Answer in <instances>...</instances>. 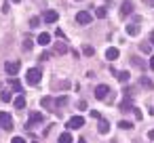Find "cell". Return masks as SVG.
I'll return each instance as SVG.
<instances>
[{"mask_svg":"<svg viewBox=\"0 0 154 143\" xmlns=\"http://www.w3.org/2000/svg\"><path fill=\"white\" fill-rule=\"evenodd\" d=\"M40 78H42V70H40V67H30L28 74H26V82H28L30 86H36V84L40 82Z\"/></svg>","mask_w":154,"mask_h":143,"instance_id":"6da1fadb","label":"cell"},{"mask_svg":"<svg viewBox=\"0 0 154 143\" xmlns=\"http://www.w3.org/2000/svg\"><path fill=\"white\" fill-rule=\"evenodd\" d=\"M0 126H2L5 130H11V128H13L11 114H7V112H0Z\"/></svg>","mask_w":154,"mask_h":143,"instance_id":"7a4b0ae2","label":"cell"},{"mask_svg":"<svg viewBox=\"0 0 154 143\" xmlns=\"http://www.w3.org/2000/svg\"><path fill=\"white\" fill-rule=\"evenodd\" d=\"M76 21L82 23V25H89V23L93 21V17H91L89 11H78V13H76Z\"/></svg>","mask_w":154,"mask_h":143,"instance_id":"3957f363","label":"cell"},{"mask_svg":"<svg viewBox=\"0 0 154 143\" xmlns=\"http://www.w3.org/2000/svg\"><path fill=\"white\" fill-rule=\"evenodd\" d=\"M110 95V86L108 84H97L95 86V99H106Z\"/></svg>","mask_w":154,"mask_h":143,"instance_id":"277c9868","label":"cell"},{"mask_svg":"<svg viewBox=\"0 0 154 143\" xmlns=\"http://www.w3.org/2000/svg\"><path fill=\"white\" fill-rule=\"evenodd\" d=\"M19 67H21L19 61H7V63H5V72H7L9 76H15V74L19 72Z\"/></svg>","mask_w":154,"mask_h":143,"instance_id":"5b68a950","label":"cell"},{"mask_svg":"<svg viewBox=\"0 0 154 143\" xmlns=\"http://www.w3.org/2000/svg\"><path fill=\"white\" fill-rule=\"evenodd\" d=\"M82 124H85L82 116H74V118L68 120V128H82Z\"/></svg>","mask_w":154,"mask_h":143,"instance_id":"8992f818","label":"cell"},{"mask_svg":"<svg viewBox=\"0 0 154 143\" xmlns=\"http://www.w3.org/2000/svg\"><path fill=\"white\" fill-rule=\"evenodd\" d=\"M32 120L30 122H26V128H32L34 124H38V122H42V114H38V112H32V116H30Z\"/></svg>","mask_w":154,"mask_h":143,"instance_id":"52a82bcc","label":"cell"},{"mask_svg":"<svg viewBox=\"0 0 154 143\" xmlns=\"http://www.w3.org/2000/svg\"><path fill=\"white\" fill-rule=\"evenodd\" d=\"M57 17H59V15H57V11H45V15H42V19H45L47 23H55V21H57Z\"/></svg>","mask_w":154,"mask_h":143,"instance_id":"ba28073f","label":"cell"},{"mask_svg":"<svg viewBox=\"0 0 154 143\" xmlns=\"http://www.w3.org/2000/svg\"><path fill=\"white\" fill-rule=\"evenodd\" d=\"M118 55H120V51H118V49H114V46H110V49L106 51V59H108V61H116V59H118Z\"/></svg>","mask_w":154,"mask_h":143,"instance_id":"9c48e42d","label":"cell"},{"mask_svg":"<svg viewBox=\"0 0 154 143\" xmlns=\"http://www.w3.org/2000/svg\"><path fill=\"white\" fill-rule=\"evenodd\" d=\"M40 105H42L45 109H55V99H53V97H42V99H40Z\"/></svg>","mask_w":154,"mask_h":143,"instance_id":"30bf717a","label":"cell"},{"mask_svg":"<svg viewBox=\"0 0 154 143\" xmlns=\"http://www.w3.org/2000/svg\"><path fill=\"white\" fill-rule=\"evenodd\" d=\"M131 13H133V2H131V0H127V2L120 7V15L127 17V15H131Z\"/></svg>","mask_w":154,"mask_h":143,"instance_id":"8fae6325","label":"cell"},{"mask_svg":"<svg viewBox=\"0 0 154 143\" xmlns=\"http://www.w3.org/2000/svg\"><path fill=\"white\" fill-rule=\"evenodd\" d=\"M97 130H99V135H106V133L110 130V124H108V120H103V118H99V124H97Z\"/></svg>","mask_w":154,"mask_h":143,"instance_id":"7c38bea8","label":"cell"},{"mask_svg":"<svg viewBox=\"0 0 154 143\" xmlns=\"http://www.w3.org/2000/svg\"><path fill=\"white\" fill-rule=\"evenodd\" d=\"M127 34H129V36H137V34H139V25H137L135 21L129 23V25H127Z\"/></svg>","mask_w":154,"mask_h":143,"instance_id":"4fadbf2b","label":"cell"},{"mask_svg":"<svg viewBox=\"0 0 154 143\" xmlns=\"http://www.w3.org/2000/svg\"><path fill=\"white\" fill-rule=\"evenodd\" d=\"M38 44H42V46H47V44H51V34H40L38 36Z\"/></svg>","mask_w":154,"mask_h":143,"instance_id":"5bb4252c","label":"cell"},{"mask_svg":"<svg viewBox=\"0 0 154 143\" xmlns=\"http://www.w3.org/2000/svg\"><path fill=\"white\" fill-rule=\"evenodd\" d=\"M13 103H15V107H17V109H23V107H26V99H23L21 95H17V97L13 99Z\"/></svg>","mask_w":154,"mask_h":143,"instance_id":"9a60e30c","label":"cell"},{"mask_svg":"<svg viewBox=\"0 0 154 143\" xmlns=\"http://www.w3.org/2000/svg\"><path fill=\"white\" fill-rule=\"evenodd\" d=\"M139 84H141L143 88H154V82H152L150 78H146V76H143V78L139 80Z\"/></svg>","mask_w":154,"mask_h":143,"instance_id":"2e32d148","label":"cell"},{"mask_svg":"<svg viewBox=\"0 0 154 143\" xmlns=\"http://www.w3.org/2000/svg\"><path fill=\"white\" fill-rule=\"evenodd\" d=\"M131 63H133V65H137V67H141V70L146 67V61H141L139 57H131Z\"/></svg>","mask_w":154,"mask_h":143,"instance_id":"e0dca14e","label":"cell"},{"mask_svg":"<svg viewBox=\"0 0 154 143\" xmlns=\"http://www.w3.org/2000/svg\"><path fill=\"white\" fill-rule=\"evenodd\" d=\"M11 88H13V91H15V93H21V82H19V80H15V78H13V80H11Z\"/></svg>","mask_w":154,"mask_h":143,"instance_id":"ac0fdd59","label":"cell"},{"mask_svg":"<svg viewBox=\"0 0 154 143\" xmlns=\"http://www.w3.org/2000/svg\"><path fill=\"white\" fill-rule=\"evenodd\" d=\"M55 51H57V53H59V55H66V53H68V46H66V44H61V42H59V44H55Z\"/></svg>","mask_w":154,"mask_h":143,"instance_id":"d6986e66","label":"cell"},{"mask_svg":"<svg viewBox=\"0 0 154 143\" xmlns=\"http://www.w3.org/2000/svg\"><path fill=\"white\" fill-rule=\"evenodd\" d=\"M82 53H85V55H87V57H93V55H95V49H93V46H89V44H87V46H82Z\"/></svg>","mask_w":154,"mask_h":143,"instance_id":"ffe728a7","label":"cell"},{"mask_svg":"<svg viewBox=\"0 0 154 143\" xmlns=\"http://www.w3.org/2000/svg\"><path fill=\"white\" fill-rule=\"evenodd\" d=\"M120 109H122V112H127V109H133V105H131V99H125V101L120 103Z\"/></svg>","mask_w":154,"mask_h":143,"instance_id":"44dd1931","label":"cell"},{"mask_svg":"<svg viewBox=\"0 0 154 143\" xmlns=\"http://www.w3.org/2000/svg\"><path fill=\"white\" fill-rule=\"evenodd\" d=\"M116 78H118L120 82H127V80H129V72H118V74H116Z\"/></svg>","mask_w":154,"mask_h":143,"instance_id":"7402d4cb","label":"cell"},{"mask_svg":"<svg viewBox=\"0 0 154 143\" xmlns=\"http://www.w3.org/2000/svg\"><path fill=\"white\" fill-rule=\"evenodd\" d=\"M68 103V97H59V99H55V107H63Z\"/></svg>","mask_w":154,"mask_h":143,"instance_id":"603a6c76","label":"cell"},{"mask_svg":"<svg viewBox=\"0 0 154 143\" xmlns=\"http://www.w3.org/2000/svg\"><path fill=\"white\" fill-rule=\"evenodd\" d=\"M118 126H120L122 130H127V128L131 130V128H133V124H131V122H127V120H120V122H118Z\"/></svg>","mask_w":154,"mask_h":143,"instance_id":"cb8c5ba5","label":"cell"},{"mask_svg":"<svg viewBox=\"0 0 154 143\" xmlns=\"http://www.w3.org/2000/svg\"><path fill=\"white\" fill-rule=\"evenodd\" d=\"M59 143H72V135H68V133H63V135L59 137Z\"/></svg>","mask_w":154,"mask_h":143,"instance_id":"d4e9b609","label":"cell"},{"mask_svg":"<svg viewBox=\"0 0 154 143\" xmlns=\"http://www.w3.org/2000/svg\"><path fill=\"white\" fill-rule=\"evenodd\" d=\"M0 99H2V101H7V103H9V101H13V99H11V93H9V91H2Z\"/></svg>","mask_w":154,"mask_h":143,"instance_id":"484cf974","label":"cell"},{"mask_svg":"<svg viewBox=\"0 0 154 143\" xmlns=\"http://www.w3.org/2000/svg\"><path fill=\"white\" fill-rule=\"evenodd\" d=\"M95 15H97V17H106V15H108V11H106L103 7H99V9H95Z\"/></svg>","mask_w":154,"mask_h":143,"instance_id":"4316f807","label":"cell"},{"mask_svg":"<svg viewBox=\"0 0 154 143\" xmlns=\"http://www.w3.org/2000/svg\"><path fill=\"white\" fill-rule=\"evenodd\" d=\"M32 46H34V42H32L30 38H26V40H23V51H30Z\"/></svg>","mask_w":154,"mask_h":143,"instance_id":"83f0119b","label":"cell"},{"mask_svg":"<svg viewBox=\"0 0 154 143\" xmlns=\"http://www.w3.org/2000/svg\"><path fill=\"white\" fill-rule=\"evenodd\" d=\"M53 86H55V88H63V91H66V88H70V82H66V80H63V82H57V84H53Z\"/></svg>","mask_w":154,"mask_h":143,"instance_id":"f1b7e54d","label":"cell"},{"mask_svg":"<svg viewBox=\"0 0 154 143\" xmlns=\"http://www.w3.org/2000/svg\"><path fill=\"white\" fill-rule=\"evenodd\" d=\"M133 114H135V118H137V120H143V112H141V109L133 107Z\"/></svg>","mask_w":154,"mask_h":143,"instance_id":"f546056e","label":"cell"},{"mask_svg":"<svg viewBox=\"0 0 154 143\" xmlns=\"http://www.w3.org/2000/svg\"><path fill=\"white\" fill-rule=\"evenodd\" d=\"M38 25H40V19H38V17H34V19L30 21V28H38Z\"/></svg>","mask_w":154,"mask_h":143,"instance_id":"4dcf8cb0","label":"cell"},{"mask_svg":"<svg viewBox=\"0 0 154 143\" xmlns=\"http://www.w3.org/2000/svg\"><path fill=\"white\" fill-rule=\"evenodd\" d=\"M139 49H141V51H143V53H150V51H152V46H150V44H148V42H143V44H141V46H139Z\"/></svg>","mask_w":154,"mask_h":143,"instance_id":"1f68e13d","label":"cell"},{"mask_svg":"<svg viewBox=\"0 0 154 143\" xmlns=\"http://www.w3.org/2000/svg\"><path fill=\"white\" fill-rule=\"evenodd\" d=\"M91 118H95V120H99V118H101V114H99V112H95V109H93V112H91Z\"/></svg>","mask_w":154,"mask_h":143,"instance_id":"d6a6232c","label":"cell"},{"mask_svg":"<svg viewBox=\"0 0 154 143\" xmlns=\"http://www.w3.org/2000/svg\"><path fill=\"white\" fill-rule=\"evenodd\" d=\"M11 143H26V139H21V137H13Z\"/></svg>","mask_w":154,"mask_h":143,"instance_id":"836d02e7","label":"cell"},{"mask_svg":"<svg viewBox=\"0 0 154 143\" xmlns=\"http://www.w3.org/2000/svg\"><path fill=\"white\" fill-rule=\"evenodd\" d=\"M78 109H80V112L87 109V103H85V101H78Z\"/></svg>","mask_w":154,"mask_h":143,"instance_id":"e575fe53","label":"cell"},{"mask_svg":"<svg viewBox=\"0 0 154 143\" xmlns=\"http://www.w3.org/2000/svg\"><path fill=\"white\" fill-rule=\"evenodd\" d=\"M55 36H57V38H66V34H63L61 30H57V32H55Z\"/></svg>","mask_w":154,"mask_h":143,"instance_id":"d590c367","label":"cell"},{"mask_svg":"<svg viewBox=\"0 0 154 143\" xmlns=\"http://www.w3.org/2000/svg\"><path fill=\"white\" fill-rule=\"evenodd\" d=\"M148 67H150V70H154V55L150 57V65H148Z\"/></svg>","mask_w":154,"mask_h":143,"instance_id":"8d00e7d4","label":"cell"},{"mask_svg":"<svg viewBox=\"0 0 154 143\" xmlns=\"http://www.w3.org/2000/svg\"><path fill=\"white\" fill-rule=\"evenodd\" d=\"M143 4H148V7H154V0H143Z\"/></svg>","mask_w":154,"mask_h":143,"instance_id":"74e56055","label":"cell"},{"mask_svg":"<svg viewBox=\"0 0 154 143\" xmlns=\"http://www.w3.org/2000/svg\"><path fill=\"white\" fill-rule=\"evenodd\" d=\"M148 137H150V141H154V128H152V130L148 133Z\"/></svg>","mask_w":154,"mask_h":143,"instance_id":"f35d334b","label":"cell"},{"mask_svg":"<svg viewBox=\"0 0 154 143\" xmlns=\"http://www.w3.org/2000/svg\"><path fill=\"white\" fill-rule=\"evenodd\" d=\"M150 40H152V44H154V30H152V34H150Z\"/></svg>","mask_w":154,"mask_h":143,"instance_id":"ab89813d","label":"cell"},{"mask_svg":"<svg viewBox=\"0 0 154 143\" xmlns=\"http://www.w3.org/2000/svg\"><path fill=\"white\" fill-rule=\"evenodd\" d=\"M11 2H21V0H11Z\"/></svg>","mask_w":154,"mask_h":143,"instance_id":"60d3db41","label":"cell"},{"mask_svg":"<svg viewBox=\"0 0 154 143\" xmlns=\"http://www.w3.org/2000/svg\"><path fill=\"white\" fill-rule=\"evenodd\" d=\"M78 143H85V141H82V139H80V141H78Z\"/></svg>","mask_w":154,"mask_h":143,"instance_id":"b9f144b4","label":"cell"}]
</instances>
